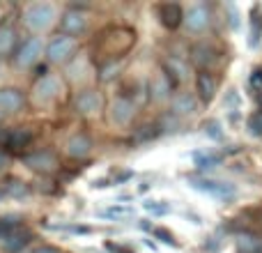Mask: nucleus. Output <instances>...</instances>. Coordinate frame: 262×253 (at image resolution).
<instances>
[{"label": "nucleus", "instance_id": "f257e3e1", "mask_svg": "<svg viewBox=\"0 0 262 253\" xmlns=\"http://www.w3.org/2000/svg\"><path fill=\"white\" fill-rule=\"evenodd\" d=\"M191 189L200 191V194H207L214 196L219 200H230L237 196V186L230 184V182H219V180H209V177H186Z\"/></svg>", "mask_w": 262, "mask_h": 253}, {"label": "nucleus", "instance_id": "f03ea898", "mask_svg": "<svg viewBox=\"0 0 262 253\" xmlns=\"http://www.w3.org/2000/svg\"><path fill=\"white\" fill-rule=\"evenodd\" d=\"M55 18V5L51 3H32L23 12V23L30 30H46Z\"/></svg>", "mask_w": 262, "mask_h": 253}, {"label": "nucleus", "instance_id": "7ed1b4c3", "mask_svg": "<svg viewBox=\"0 0 262 253\" xmlns=\"http://www.w3.org/2000/svg\"><path fill=\"white\" fill-rule=\"evenodd\" d=\"M78 51V41L76 37H69V35H55L53 39L49 41L46 46V60L53 65L60 62H67L74 53Z\"/></svg>", "mask_w": 262, "mask_h": 253}, {"label": "nucleus", "instance_id": "20e7f679", "mask_svg": "<svg viewBox=\"0 0 262 253\" xmlns=\"http://www.w3.org/2000/svg\"><path fill=\"white\" fill-rule=\"evenodd\" d=\"M41 53H44V41L39 37H28L16 49V53H14V62H16V67H23V69L32 67L41 58Z\"/></svg>", "mask_w": 262, "mask_h": 253}, {"label": "nucleus", "instance_id": "39448f33", "mask_svg": "<svg viewBox=\"0 0 262 253\" xmlns=\"http://www.w3.org/2000/svg\"><path fill=\"white\" fill-rule=\"evenodd\" d=\"M212 23V12H209V5L198 3L191 5L184 14V26L189 32H203L207 30V26Z\"/></svg>", "mask_w": 262, "mask_h": 253}, {"label": "nucleus", "instance_id": "423d86ee", "mask_svg": "<svg viewBox=\"0 0 262 253\" xmlns=\"http://www.w3.org/2000/svg\"><path fill=\"white\" fill-rule=\"evenodd\" d=\"M23 163H26L30 171H37V173H53L58 171V157L49 150H37L32 154H26L23 157Z\"/></svg>", "mask_w": 262, "mask_h": 253}, {"label": "nucleus", "instance_id": "0eeeda50", "mask_svg": "<svg viewBox=\"0 0 262 253\" xmlns=\"http://www.w3.org/2000/svg\"><path fill=\"white\" fill-rule=\"evenodd\" d=\"M60 26H62L64 35L76 37V35H81V32L85 30V26H88V14L83 12V9L69 7L67 12H64V16L60 18Z\"/></svg>", "mask_w": 262, "mask_h": 253}, {"label": "nucleus", "instance_id": "6e6552de", "mask_svg": "<svg viewBox=\"0 0 262 253\" xmlns=\"http://www.w3.org/2000/svg\"><path fill=\"white\" fill-rule=\"evenodd\" d=\"M58 92H60V78L53 76V74L39 78V81L35 83V88H32V97H35V101H39V104L51 101Z\"/></svg>", "mask_w": 262, "mask_h": 253}, {"label": "nucleus", "instance_id": "1a4fd4ad", "mask_svg": "<svg viewBox=\"0 0 262 253\" xmlns=\"http://www.w3.org/2000/svg\"><path fill=\"white\" fill-rule=\"evenodd\" d=\"M157 14H159V21H161L168 30H175V28H180V23H184L186 12L182 9V5H177V3H163L157 7Z\"/></svg>", "mask_w": 262, "mask_h": 253}, {"label": "nucleus", "instance_id": "9d476101", "mask_svg": "<svg viewBox=\"0 0 262 253\" xmlns=\"http://www.w3.org/2000/svg\"><path fill=\"white\" fill-rule=\"evenodd\" d=\"M26 106V95L18 88H0V113H18Z\"/></svg>", "mask_w": 262, "mask_h": 253}, {"label": "nucleus", "instance_id": "9b49d317", "mask_svg": "<svg viewBox=\"0 0 262 253\" xmlns=\"http://www.w3.org/2000/svg\"><path fill=\"white\" fill-rule=\"evenodd\" d=\"M74 106L81 115H92L101 109V97L97 90H81L74 99Z\"/></svg>", "mask_w": 262, "mask_h": 253}, {"label": "nucleus", "instance_id": "f8f14e48", "mask_svg": "<svg viewBox=\"0 0 262 253\" xmlns=\"http://www.w3.org/2000/svg\"><path fill=\"white\" fill-rule=\"evenodd\" d=\"M134 115H136V106L127 97H118V99L111 104V118H113L115 124H127V122H131Z\"/></svg>", "mask_w": 262, "mask_h": 253}, {"label": "nucleus", "instance_id": "ddd939ff", "mask_svg": "<svg viewBox=\"0 0 262 253\" xmlns=\"http://www.w3.org/2000/svg\"><path fill=\"white\" fill-rule=\"evenodd\" d=\"M195 90H198L200 99L205 104H209L214 99V95H216V78H214V74H209L207 69L198 72V76H195Z\"/></svg>", "mask_w": 262, "mask_h": 253}, {"label": "nucleus", "instance_id": "4468645a", "mask_svg": "<svg viewBox=\"0 0 262 253\" xmlns=\"http://www.w3.org/2000/svg\"><path fill=\"white\" fill-rule=\"evenodd\" d=\"M64 150H67V154L72 159H83L92 152V138L85 134H76L67 140V147Z\"/></svg>", "mask_w": 262, "mask_h": 253}, {"label": "nucleus", "instance_id": "2eb2a0df", "mask_svg": "<svg viewBox=\"0 0 262 253\" xmlns=\"http://www.w3.org/2000/svg\"><path fill=\"white\" fill-rule=\"evenodd\" d=\"M32 140V131L28 126H16V129H9L5 134V145L7 147H14V150H23L28 147Z\"/></svg>", "mask_w": 262, "mask_h": 253}, {"label": "nucleus", "instance_id": "dca6fc26", "mask_svg": "<svg viewBox=\"0 0 262 253\" xmlns=\"http://www.w3.org/2000/svg\"><path fill=\"white\" fill-rule=\"evenodd\" d=\"M30 240H32L30 233H28L26 228H18V230H14L9 237H5L0 244H3V249L7 251V253H18L23 246L30 244Z\"/></svg>", "mask_w": 262, "mask_h": 253}, {"label": "nucleus", "instance_id": "f3484780", "mask_svg": "<svg viewBox=\"0 0 262 253\" xmlns=\"http://www.w3.org/2000/svg\"><path fill=\"white\" fill-rule=\"evenodd\" d=\"M198 109V99L191 92H177L172 97V113L175 115H191Z\"/></svg>", "mask_w": 262, "mask_h": 253}, {"label": "nucleus", "instance_id": "a211bd4d", "mask_svg": "<svg viewBox=\"0 0 262 253\" xmlns=\"http://www.w3.org/2000/svg\"><path fill=\"white\" fill-rule=\"evenodd\" d=\"M191 55H193V62L203 69L209 67V65L216 60V51H214L209 44H195L193 51H191Z\"/></svg>", "mask_w": 262, "mask_h": 253}, {"label": "nucleus", "instance_id": "6ab92c4d", "mask_svg": "<svg viewBox=\"0 0 262 253\" xmlns=\"http://www.w3.org/2000/svg\"><path fill=\"white\" fill-rule=\"evenodd\" d=\"M237 249L239 253H262V237L253 233H242L237 237Z\"/></svg>", "mask_w": 262, "mask_h": 253}, {"label": "nucleus", "instance_id": "aec40b11", "mask_svg": "<svg viewBox=\"0 0 262 253\" xmlns=\"http://www.w3.org/2000/svg\"><path fill=\"white\" fill-rule=\"evenodd\" d=\"M172 88H175V83H172V78L168 76L166 72H163V74H159V76L152 81V97H154V99H166V97H168V92H170Z\"/></svg>", "mask_w": 262, "mask_h": 253}, {"label": "nucleus", "instance_id": "412c9836", "mask_svg": "<svg viewBox=\"0 0 262 253\" xmlns=\"http://www.w3.org/2000/svg\"><path fill=\"white\" fill-rule=\"evenodd\" d=\"M124 67V58H118V60H106V65L99 67V81L108 83L113 78H118V74L122 72Z\"/></svg>", "mask_w": 262, "mask_h": 253}, {"label": "nucleus", "instance_id": "4be33fe9", "mask_svg": "<svg viewBox=\"0 0 262 253\" xmlns=\"http://www.w3.org/2000/svg\"><path fill=\"white\" fill-rule=\"evenodd\" d=\"M262 39V14H260V7H253L251 9V37H249V46L255 49Z\"/></svg>", "mask_w": 262, "mask_h": 253}, {"label": "nucleus", "instance_id": "5701e85b", "mask_svg": "<svg viewBox=\"0 0 262 253\" xmlns=\"http://www.w3.org/2000/svg\"><path fill=\"white\" fill-rule=\"evenodd\" d=\"M16 44V30L12 26H0V55H7Z\"/></svg>", "mask_w": 262, "mask_h": 253}, {"label": "nucleus", "instance_id": "b1692460", "mask_svg": "<svg viewBox=\"0 0 262 253\" xmlns=\"http://www.w3.org/2000/svg\"><path fill=\"white\" fill-rule=\"evenodd\" d=\"M223 161V154H216V152H195L193 154V163L195 168H216L219 163Z\"/></svg>", "mask_w": 262, "mask_h": 253}, {"label": "nucleus", "instance_id": "393cba45", "mask_svg": "<svg viewBox=\"0 0 262 253\" xmlns=\"http://www.w3.org/2000/svg\"><path fill=\"white\" fill-rule=\"evenodd\" d=\"M97 214L106 219H124V217H134V207L131 205H111L106 209H99Z\"/></svg>", "mask_w": 262, "mask_h": 253}, {"label": "nucleus", "instance_id": "a878e982", "mask_svg": "<svg viewBox=\"0 0 262 253\" xmlns=\"http://www.w3.org/2000/svg\"><path fill=\"white\" fill-rule=\"evenodd\" d=\"M18 228H21V217H14V214L0 217V242L12 235L14 230H18Z\"/></svg>", "mask_w": 262, "mask_h": 253}, {"label": "nucleus", "instance_id": "bb28decb", "mask_svg": "<svg viewBox=\"0 0 262 253\" xmlns=\"http://www.w3.org/2000/svg\"><path fill=\"white\" fill-rule=\"evenodd\" d=\"M143 207L147 209L149 214H154V217H166V214H170V205H168L166 200H143Z\"/></svg>", "mask_w": 262, "mask_h": 253}, {"label": "nucleus", "instance_id": "cd10ccee", "mask_svg": "<svg viewBox=\"0 0 262 253\" xmlns=\"http://www.w3.org/2000/svg\"><path fill=\"white\" fill-rule=\"evenodd\" d=\"M246 126H249V134L251 136H258V138H262V111H255V113L246 120Z\"/></svg>", "mask_w": 262, "mask_h": 253}, {"label": "nucleus", "instance_id": "c85d7f7f", "mask_svg": "<svg viewBox=\"0 0 262 253\" xmlns=\"http://www.w3.org/2000/svg\"><path fill=\"white\" fill-rule=\"evenodd\" d=\"M203 129H205V134H207L209 138H214V140H223V131H221V124H219L216 120H207V122L203 124Z\"/></svg>", "mask_w": 262, "mask_h": 253}, {"label": "nucleus", "instance_id": "c756f323", "mask_svg": "<svg viewBox=\"0 0 262 253\" xmlns=\"http://www.w3.org/2000/svg\"><path fill=\"white\" fill-rule=\"evenodd\" d=\"M5 194L21 198V196H26V194H28V186L23 184V182H18V180H9V182H7V189H5Z\"/></svg>", "mask_w": 262, "mask_h": 253}, {"label": "nucleus", "instance_id": "7c9ffc66", "mask_svg": "<svg viewBox=\"0 0 262 253\" xmlns=\"http://www.w3.org/2000/svg\"><path fill=\"white\" fill-rule=\"evenodd\" d=\"M154 235H157V240H159V242H163V244L172 246V249H175V246H177L175 237H172V235H170V233H168V230H166V228H154Z\"/></svg>", "mask_w": 262, "mask_h": 253}, {"label": "nucleus", "instance_id": "2f4dec72", "mask_svg": "<svg viewBox=\"0 0 262 253\" xmlns=\"http://www.w3.org/2000/svg\"><path fill=\"white\" fill-rule=\"evenodd\" d=\"M228 14H230V26L237 30L239 28V12H237L235 5H228Z\"/></svg>", "mask_w": 262, "mask_h": 253}, {"label": "nucleus", "instance_id": "473e14b6", "mask_svg": "<svg viewBox=\"0 0 262 253\" xmlns=\"http://www.w3.org/2000/svg\"><path fill=\"white\" fill-rule=\"evenodd\" d=\"M32 253H60L58 246H49V244H41V246H35Z\"/></svg>", "mask_w": 262, "mask_h": 253}, {"label": "nucleus", "instance_id": "72a5a7b5", "mask_svg": "<svg viewBox=\"0 0 262 253\" xmlns=\"http://www.w3.org/2000/svg\"><path fill=\"white\" fill-rule=\"evenodd\" d=\"M251 86H255V88H260V86H262V69L253 72V76H251Z\"/></svg>", "mask_w": 262, "mask_h": 253}, {"label": "nucleus", "instance_id": "f704fd0d", "mask_svg": "<svg viewBox=\"0 0 262 253\" xmlns=\"http://www.w3.org/2000/svg\"><path fill=\"white\" fill-rule=\"evenodd\" d=\"M131 175H134V173H131V171H127V173H120V175L113 180V184H120V182H127Z\"/></svg>", "mask_w": 262, "mask_h": 253}, {"label": "nucleus", "instance_id": "c9c22d12", "mask_svg": "<svg viewBox=\"0 0 262 253\" xmlns=\"http://www.w3.org/2000/svg\"><path fill=\"white\" fill-rule=\"evenodd\" d=\"M92 186H95V189H104V186H113V180H97Z\"/></svg>", "mask_w": 262, "mask_h": 253}, {"label": "nucleus", "instance_id": "e433bc0d", "mask_svg": "<svg viewBox=\"0 0 262 253\" xmlns=\"http://www.w3.org/2000/svg\"><path fill=\"white\" fill-rule=\"evenodd\" d=\"M106 249H108V251H113V253H134V251L122 249V246H115V244H106Z\"/></svg>", "mask_w": 262, "mask_h": 253}, {"label": "nucleus", "instance_id": "4c0bfd02", "mask_svg": "<svg viewBox=\"0 0 262 253\" xmlns=\"http://www.w3.org/2000/svg\"><path fill=\"white\" fill-rule=\"evenodd\" d=\"M138 228H140V230H152V226H149V221H147V219H143V221L138 223Z\"/></svg>", "mask_w": 262, "mask_h": 253}, {"label": "nucleus", "instance_id": "58836bf2", "mask_svg": "<svg viewBox=\"0 0 262 253\" xmlns=\"http://www.w3.org/2000/svg\"><path fill=\"white\" fill-rule=\"evenodd\" d=\"M5 166H7V157H5V154L3 152H0V171H3V168Z\"/></svg>", "mask_w": 262, "mask_h": 253}, {"label": "nucleus", "instance_id": "ea45409f", "mask_svg": "<svg viewBox=\"0 0 262 253\" xmlns=\"http://www.w3.org/2000/svg\"><path fill=\"white\" fill-rule=\"evenodd\" d=\"M5 198V189H0V200H3Z\"/></svg>", "mask_w": 262, "mask_h": 253}]
</instances>
